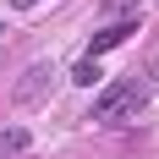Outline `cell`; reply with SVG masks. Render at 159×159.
Instances as JSON below:
<instances>
[{
	"label": "cell",
	"mask_w": 159,
	"mask_h": 159,
	"mask_svg": "<svg viewBox=\"0 0 159 159\" xmlns=\"http://www.w3.org/2000/svg\"><path fill=\"white\" fill-rule=\"evenodd\" d=\"M143 110H148V88L143 82H110L99 93V104H93V121L99 126H132Z\"/></svg>",
	"instance_id": "cell-1"
},
{
	"label": "cell",
	"mask_w": 159,
	"mask_h": 159,
	"mask_svg": "<svg viewBox=\"0 0 159 159\" xmlns=\"http://www.w3.org/2000/svg\"><path fill=\"white\" fill-rule=\"evenodd\" d=\"M49 82H55V66H49V61H33L28 71L16 77L11 99H16V104H44V99H49Z\"/></svg>",
	"instance_id": "cell-2"
},
{
	"label": "cell",
	"mask_w": 159,
	"mask_h": 159,
	"mask_svg": "<svg viewBox=\"0 0 159 159\" xmlns=\"http://www.w3.org/2000/svg\"><path fill=\"white\" fill-rule=\"evenodd\" d=\"M132 33H137V16H121V22H104V28L88 39V61H99V55H110L115 44H126Z\"/></svg>",
	"instance_id": "cell-3"
},
{
	"label": "cell",
	"mask_w": 159,
	"mask_h": 159,
	"mask_svg": "<svg viewBox=\"0 0 159 159\" xmlns=\"http://www.w3.org/2000/svg\"><path fill=\"white\" fill-rule=\"evenodd\" d=\"M33 148V132H22V126H6L0 132V159H22Z\"/></svg>",
	"instance_id": "cell-4"
},
{
	"label": "cell",
	"mask_w": 159,
	"mask_h": 159,
	"mask_svg": "<svg viewBox=\"0 0 159 159\" xmlns=\"http://www.w3.org/2000/svg\"><path fill=\"white\" fill-rule=\"evenodd\" d=\"M132 6L137 0H104V11H126V16H132Z\"/></svg>",
	"instance_id": "cell-5"
},
{
	"label": "cell",
	"mask_w": 159,
	"mask_h": 159,
	"mask_svg": "<svg viewBox=\"0 0 159 159\" xmlns=\"http://www.w3.org/2000/svg\"><path fill=\"white\" fill-rule=\"evenodd\" d=\"M33 6H44V0H11V11H33Z\"/></svg>",
	"instance_id": "cell-6"
},
{
	"label": "cell",
	"mask_w": 159,
	"mask_h": 159,
	"mask_svg": "<svg viewBox=\"0 0 159 159\" xmlns=\"http://www.w3.org/2000/svg\"><path fill=\"white\" fill-rule=\"evenodd\" d=\"M0 44H6V22H0Z\"/></svg>",
	"instance_id": "cell-7"
}]
</instances>
